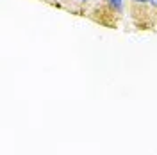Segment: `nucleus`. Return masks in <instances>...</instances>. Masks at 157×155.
Masks as SVG:
<instances>
[{
	"label": "nucleus",
	"mask_w": 157,
	"mask_h": 155,
	"mask_svg": "<svg viewBox=\"0 0 157 155\" xmlns=\"http://www.w3.org/2000/svg\"><path fill=\"white\" fill-rule=\"evenodd\" d=\"M77 2H86V0H77Z\"/></svg>",
	"instance_id": "nucleus-4"
},
{
	"label": "nucleus",
	"mask_w": 157,
	"mask_h": 155,
	"mask_svg": "<svg viewBox=\"0 0 157 155\" xmlns=\"http://www.w3.org/2000/svg\"><path fill=\"white\" fill-rule=\"evenodd\" d=\"M134 4H141V6H145V4H148V0H132Z\"/></svg>",
	"instance_id": "nucleus-2"
},
{
	"label": "nucleus",
	"mask_w": 157,
	"mask_h": 155,
	"mask_svg": "<svg viewBox=\"0 0 157 155\" xmlns=\"http://www.w3.org/2000/svg\"><path fill=\"white\" fill-rule=\"evenodd\" d=\"M148 2L152 4V7H154V9H157V0H148Z\"/></svg>",
	"instance_id": "nucleus-3"
},
{
	"label": "nucleus",
	"mask_w": 157,
	"mask_h": 155,
	"mask_svg": "<svg viewBox=\"0 0 157 155\" xmlns=\"http://www.w3.org/2000/svg\"><path fill=\"white\" fill-rule=\"evenodd\" d=\"M109 7L113 11H116V13H121L123 11V0H107Z\"/></svg>",
	"instance_id": "nucleus-1"
}]
</instances>
